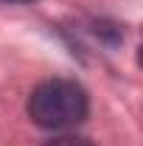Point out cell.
<instances>
[{"mask_svg": "<svg viewBox=\"0 0 143 146\" xmlns=\"http://www.w3.org/2000/svg\"><path fill=\"white\" fill-rule=\"evenodd\" d=\"M87 90L73 79H48L36 84L28 96V115L36 127L65 132L87 118Z\"/></svg>", "mask_w": 143, "mask_h": 146, "instance_id": "1", "label": "cell"}, {"mask_svg": "<svg viewBox=\"0 0 143 146\" xmlns=\"http://www.w3.org/2000/svg\"><path fill=\"white\" fill-rule=\"evenodd\" d=\"M42 146H93V143L81 135H56L51 141H45Z\"/></svg>", "mask_w": 143, "mask_h": 146, "instance_id": "2", "label": "cell"}, {"mask_svg": "<svg viewBox=\"0 0 143 146\" xmlns=\"http://www.w3.org/2000/svg\"><path fill=\"white\" fill-rule=\"evenodd\" d=\"M6 3H31V0H6Z\"/></svg>", "mask_w": 143, "mask_h": 146, "instance_id": "3", "label": "cell"}]
</instances>
